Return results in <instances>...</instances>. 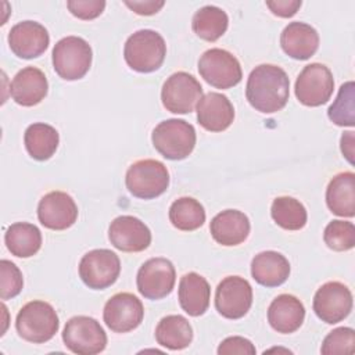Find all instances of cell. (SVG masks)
<instances>
[{
	"label": "cell",
	"mask_w": 355,
	"mask_h": 355,
	"mask_svg": "<svg viewBox=\"0 0 355 355\" xmlns=\"http://www.w3.org/2000/svg\"><path fill=\"white\" fill-rule=\"evenodd\" d=\"M176 282L173 263L162 257L146 261L136 277L139 293L147 300H161L169 295Z\"/></svg>",
	"instance_id": "obj_12"
},
{
	"label": "cell",
	"mask_w": 355,
	"mask_h": 355,
	"mask_svg": "<svg viewBox=\"0 0 355 355\" xmlns=\"http://www.w3.org/2000/svg\"><path fill=\"white\" fill-rule=\"evenodd\" d=\"M65 347L78 355H96L105 349L107 334L101 324L90 316L71 318L62 330Z\"/></svg>",
	"instance_id": "obj_7"
},
{
	"label": "cell",
	"mask_w": 355,
	"mask_h": 355,
	"mask_svg": "<svg viewBox=\"0 0 355 355\" xmlns=\"http://www.w3.org/2000/svg\"><path fill=\"white\" fill-rule=\"evenodd\" d=\"M8 251L18 258L33 257L42 247V233L37 226L28 222H17L8 226L4 234Z\"/></svg>",
	"instance_id": "obj_28"
},
{
	"label": "cell",
	"mask_w": 355,
	"mask_h": 355,
	"mask_svg": "<svg viewBox=\"0 0 355 355\" xmlns=\"http://www.w3.org/2000/svg\"><path fill=\"white\" fill-rule=\"evenodd\" d=\"M304 319V304L291 294L277 295L268 308V322L270 327L282 334H290L298 330Z\"/></svg>",
	"instance_id": "obj_22"
},
{
	"label": "cell",
	"mask_w": 355,
	"mask_h": 355,
	"mask_svg": "<svg viewBox=\"0 0 355 355\" xmlns=\"http://www.w3.org/2000/svg\"><path fill=\"white\" fill-rule=\"evenodd\" d=\"M166 55L164 37L151 29H141L130 35L123 47L126 64L137 72L148 73L157 71Z\"/></svg>",
	"instance_id": "obj_3"
},
{
	"label": "cell",
	"mask_w": 355,
	"mask_h": 355,
	"mask_svg": "<svg viewBox=\"0 0 355 355\" xmlns=\"http://www.w3.org/2000/svg\"><path fill=\"white\" fill-rule=\"evenodd\" d=\"M280 46L288 57L308 60L319 47V35L313 26L305 22H290L280 35Z\"/></svg>",
	"instance_id": "obj_23"
},
{
	"label": "cell",
	"mask_w": 355,
	"mask_h": 355,
	"mask_svg": "<svg viewBox=\"0 0 355 355\" xmlns=\"http://www.w3.org/2000/svg\"><path fill=\"white\" fill-rule=\"evenodd\" d=\"M15 327L19 337L25 341L42 344L55 336L60 320L55 309L49 302L33 300L19 309Z\"/></svg>",
	"instance_id": "obj_2"
},
{
	"label": "cell",
	"mask_w": 355,
	"mask_h": 355,
	"mask_svg": "<svg viewBox=\"0 0 355 355\" xmlns=\"http://www.w3.org/2000/svg\"><path fill=\"white\" fill-rule=\"evenodd\" d=\"M108 239L119 251L140 252L151 244V232L139 218L122 215L111 222Z\"/></svg>",
	"instance_id": "obj_17"
},
{
	"label": "cell",
	"mask_w": 355,
	"mask_h": 355,
	"mask_svg": "<svg viewBox=\"0 0 355 355\" xmlns=\"http://www.w3.org/2000/svg\"><path fill=\"white\" fill-rule=\"evenodd\" d=\"M47 78L36 67L22 68L11 80L10 96L22 107H33L47 96Z\"/></svg>",
	"instance_id": "obj_20"
},
{
	"label": "cell",
	"mask_w": 355,
	"mask_h": 355,
	"mask_svg": "<svg viewBox=\"0 0 355 355\" xmlns=\"http://www.w3.org/2000/svg\"><path fill=\"white\" fill-rule=\"evenodd\" d=\"M341 153L343 155L348 159L349 164H354V132L348 130L344 132V135L341 136Z\"/></svg>",
	"instance_id": "obj_41"
},
{
	"label": "cell",
	"mask_w": 355,
	"mask_h": 355,
	"mask_svg": "<svg viewBox=\"0 0 355 355\" xmlns=\"http://www.w3.org/2000/svg\"><path fill=\"white\" fill-rule=\"evenodd\" d=\"M257 352L254 344L240 336H233L225 338L219 347L218 354L219 355H232V354H241V355H254Z\"/></svg>",
	"instance_id": "obj_38"
},
{
	"label": "cell",
	"mask_w": 355,
	"mask_h": 355,
	"mask_svg": "<svg viewBox=\"0 0 355 355\" xmlns=\"http://www.w3.org/2000/svg\"><path fill=\"white\" fill-rule=\"evenodd\" d=\"M323 240L333 251H348L355 245V226L348 220H331L324 227Z\"/></svg>",
	"instance_id": "obj_34"
},
{
	"label": "cell",
	"mask_w": 355,
	"mask_h": 355,
	"mask_svg": "<svg viewBox=\"0 0 355 355\" xmlns=\"http://www.w3.org/2000/svg\"><path fill=\"white\" fill-rule=\"evenodd\" d=\"M201 97L202 87L200 82L183 71L172 73L161 90L162 105L173 114H190Z\"/></svg>",
	"instance_id": "obj_11"
},
{
	"label": "cell",
	"mask_w": 355,
	"mask_h": 355,
	"mask_svg": "<svg viewBox=\"0 0 355 355\" xmlns=\"http://www.w3.org/2000/svg\"><path fill=\"white\" fill-rule=\"evenodd\" d=\"M229 25L227 14L215 6L201 7L193 17L191 28L193 32L202 40L215 42L226 31Z\"/></svg>",
	"instance_id": "obj_30"
},
{
	"label": "cell",
	"mask_w": 355,
	"mask_h": 355,
	"mask_svg": "<svg viewBox=\"0 0 355 355\" xmlns=\"http://www.w3.org/2000/svg\"><path fill=\"white\" fill-rule=\"evenodd\" d=\"M171 223L183 232H193L205 222V211L200 201L191 197H180L169 207Z\"/></svg>",
	"instance_id": "obj_31"
},
{
	"label": "cell",
	"mask_w": 355,
	"mask_h": 355,
	"mask_svg": "<svg viewBox=\"0 0 355 355\" xmlns=\"http://www.w3.org/2000/svg\"><path fill=\"white\" fill-rule=\"evenodd\" d=\"M266 7L277 17L290 18L297 14L301 7V0H275L266 1Z\"/></svg>",
	"instance_id": "obj_39"
},
{
	"label": "cell",
	"mask_w": 355,
	"mask_h": 355,
	"mask_svg": "<svg viewBox=\"0 0 355 355\" xmlns=\"http://www.w3.org/2000/svg\"><path fill=\"white\" fill-rule=\"evenodd\" d=\"M248 216L237 209H226L214 216L209 225L212 239L222 245L232 247L241 244L250 234Z\"/></svg>",
	"instance_id": "obj_21"
},
{
	"label": "cell",
	"mask_w": 355,
	"mask_h": 355,
	"mask_svg": "<svg viewBox=\"0 0 355 355\" xmlns=\"http://www.w3.org/2000/svg\"><path fill=\"white\" fill-rule=\"evenodd\" d=\"M251 275L261 286L277 287L290 276V263L280 252L262 251L251 261Z\"/></svg>",
	"instance_id": "obj_25"
},
{
	"label": "cell",
	"mask_w": 355,
	"mask_h": 355,
	"mask_svg": "<svg viewBox=\"0 0 355 355\" xmlns=\"http://www.w3.org/2000/svg\"><path fill=\"white\" fill-rule=\"evenodd\" d=\"M355 347V331L351 327H337L331 330L323 340L320 352L331 354H352Z\"/></svg>",
	"instance_id": "obj_35"
},
{
	"label": "cell",
	"mask_w": 355,
	"mask_h": 355,
	"mask_svg": "<svg viewBox=\"0 0 355 355\" xmlns=\"http://www.w3.org/2000/svg\"><path fill=\"white\" fill-rule=\"evenodd\" d=\"M92 47L79 36H67L58 40L53 49V68L65 80L83 78L92 65Z\"/></svg>",
	"instance_id": "obj_5"
},
{
	"label": "cell",
	"mask_w": 355,
	"mask_h": 355,
	"mask_svg": "<svg viewBox=\"0 0 355 355\" xmlns=\"http://www.w3.org/2000/svg\"><path fill=\"white\" fill-rule=\"evenodd\" d=\"M252 305V287L244 277L227 276L216 287L215 308L226 319L243 318Z\"/></svg>",
	"instance_id": "obj_13"
},
{
	"label": "cell",
	"mask_w": 355,
	"mask_h": 355,
	"mask_svg": "<svg viewBox=\"0 0 355 355\" xmlns=\"http://www.w3.org/2000/svg\"><path fill=\"white\" fill-rule=\"evenodd\" d=\"M326 204L338 216L355 215V173L341 172L336 175L326 189Z\"/></svg>",
	"instance_id": "obj_26"
},
{
	"label": "cell",
	"mask_w": 355,
	"mask_h": 355,
	"mask_svg": "<svg viewBox=\"0 0 355 355\" xmlns=\"http://www.w3.org/2000/svg\"><path fill=\"white\" fill-rule=\"evenodd\" d=\"M69 12L79 19H94L105 8L104 0H69L67 1Z\"/></svg>",
	"instance_id": "obj_37"
},
{
	"label": "cell",
	"mask_w": 355,
	"mask_h": 355,
	"mask_svg": "<svg viewBox=\"0 0 355 355\" xmlns=\"http://www.w3.org/2000/svg\"><path fill=\"white\" fill-rule=\"evenodd\" d=\"M155 340L161 347L172 351L183 349L193 341L190 322L182 315H168L155 327Z\"/></svg>",
	"instance_id": "obj_27"
},
{
	"label": "cell",
	"mask_w": 355,
	"mask_h": 355,
	"mask_svg": "<svg viewBox=\"0 0 355 355\" xmlns=\"http://www.w3.org/2000/svg\"><path fill=\"white\" fill-rule=\"evenodd\" d=\"M355 85L352 80L341 85L338 94L333 104L327 110L329 119L337 126H354L355 125Z\"/></svg>",
	"instance_id": "obj_33"
},
{
	"label": "cell",
	"mask_w": 355,
	"mask_h": 355,
	"mask_svg": "<svg viewBox=\"0 0 355 355\" xmlns=\"http://www.w3.org/2000/svg\"><path fill=\"white\" fill-rule=\"evenodd\" d=\"M126 189L137 198L151 200L166 191L169 186V172L157 159H139L126 171Z\"/></svg>",
	"instance_id": "obj_6"
},
{
	"label": "cell",
	"mask_w": 355,
	"mask_h": 355,
	"mask_svg": "<svg viewBox=\"0 0 355 355\" xmlns=\"http://www.w3.org/2000/svg\"><path fill=\"white\" fill-rule=\"evenodd\" d=\"M164 1L159 0H144V1H125V6L129 7L139 15H153L164 7Z\"/></svg>",
	"instance_id": "obj_40"
},
{
	"label": "cell",
	"mask_w": 355,
	"mask_h": 355,
	"mask_svg": "<svg viewBox=\"0 0 355 355\" xmlns=\"http://www.w3.org/2000/svg\"><path fill=\"white\" fill-rule=\"evenodd\" d=\"M290 96V79L284 69L273 64L255 67L247 80L245 97L252 108L273 114L284 108Z\"/></svg>",
	"instance_id": "obj_1"
},
{
	"label": "cell",
	"mask_w": 355,
	"mask_h": 355,
	"mask_svg": "<svg viewBox=\"0 0 355 355\" xmlns=\"http://www.w3.org/2000/svg\"><path fill=\"white\" fill-rule=\"evenodd\" d=\"M24 143L28 154L37 161H46L54 155L60 143V135L51 125L36 122L26 128Z\"/></svg>",
	"instance_id": "obj_29"
},
{
	"label": "cell",
	"mask_w": 355,
	"mask_h": 355,
	"mask_svg": "<svg viewBox=\"0 0 355 355\" xmlns=\"http://www.w3.org/2000/svg\"><path fill=\"white\" fill-rule=\"evenodd\" d=\"M178 298L182 309L190 316H201L209 306L211 287L201 275L189 272L179 282Z\"/></svg>",
	"instance_id": "obj_24"
},
{
	"label": "cell",
	"mask_w": 355,
	"mask_h": 355,
	"mask_svg": "<svg viewBox=\"0 0 355 355\" xmlns=\"http://www.w3.org/2000/svg\"><path fill=\"white\" fill-rule=\"evenodd\" d=\"M295 97L306 107H319L326 104L334 90L331 71L319 62L304 67L295 80Z\"/></svg>",
	"instance_id": "obj_10"
},
{
	"label": "cell",
	"mask_w": 355,
	"mask_h": 355,
	"mask_svg": "<svg viewBox=\"0 0 355 355\" xmlns=\"http://www.w3.org/2000/svg\"><path fill=\"white\" fill-rule=\"evenodd\" d=\"M272 219L286 230H300L306 225L308 214L302 202L293 197H277L270 208Z\"/></svg>",
	"instance_id": "obj_32"
},
{
	"label": "cell",
	"mask_w": 355,
	"mask_h": 355,
	"mask_svg": "<svg viewBox=\"0 0 355 355\" xmlns=\"http://www.w3.org/2000/svg\"><path fill=\"white\" fill-rule=\"evenodd\" d=\"M201 78L216 89H230L240 83L243 71L239 60L223 49H209L198 60Z\"/></svg>",
	"instance_id": "obj_8"
},
{
	"label": "cell",
	"mask_w": 355,
	"mask_h": 355,
	"mask_svg": "<svg viewBox=\"0 0 355 355\" xmlns=\"http://www.w3.org/2000/svg\"><path fill=\"white\" fill-rule=\"evenodd\" d=\"M0 276V298L10 300L17 297L24 287L22 273L18 266L8 259H1Z\"/></svg>",
	"instance_id": "obj_36"
},
{
	"label": "cell",
	"mask_w": 355,
	"mask_h": 355,
	"mask_svg": "<svg viewBox=\"0 0 355 355\" xmlns=\"http://www.w3.org/2000/svg\"><path fill=\"white\" fill-rule=\"evenodd\" d=\"M121 273L119 257L107 248L86 252L79 262V277L93 290H104L112 286Z\"/></svg>",
	"instance_id": "obj_9"
},
{
	"label": "cell",
	"mask_w": 355,
	"mask_h": 355,
	"mask_svg": "<svg viewBox=\"0 0 355 355\" xmlns=\"http://www.w3.org/2000/svg\"><path fill=\"white\" fill-rule=\"evenodd\" d=\"M153 146L166 159L179 161L187 158L196 146V129L183 119H166L159 122L151 135Z\"/></svg>",
	"instance_id": "obj_4"
},
{
	"label": "cell",
	"mask_w": 355,
	"mask_h": 355,
	"mask_svg": "<svg viewBox=\"0 0 355 355\" xmlns=\"http://www.w3.org/2000/svg\"><path fill=\"white\" fill-rule=\"evenodd\" d=\"M234 119V108L230 100L216 92L204 94L197 103V121L209 132L226 130Z\"/></svg>",
	"instance_id": "obj_19"
},
{
	"label": "cell",
	"mask_w": 355,
	"mask_h": 355,
	"mask_svg": "<svg viewBox=\"0 0 355 355\" xmlns=\"http://www.w3.org/2000/svg\"><path fill=\"white\" fill-rule=\"evenodd\" d=\"M39 222L50 230H65L78 219V207L73 198L64 191H50L37 205Z\"/></svg>",
	"instance_id": "obj_16"
},
{
	"label": "cell",
	"mask_w": 355,
	"mask_h": 355,
	"mask_svg": "<svg viewBox=\"0 0 355 355\" xmlns=\"http://www.w3.org/2000/svg\"><path fill=\"white\" fill-rule=\"evenodd\" d=\"M50 43L47 29L36 21H22L8 32V44L11 51L24 60L42 55Z\"/></svg>",
	"instance_id": "obj_18"
},
{
	"label": "cell",
	"mask_w": 355,
	"mask_h": 355,
	"mask_svg": "<svg viewBox=\"0 0 355 355\" xmlns=\"http://www.w3.org/2000/svg\"><path fill=\"white\" fill-rule=\"evenodd\" d=\"M316 316L329 324L344 320L352 311V294L340 282H327L318 288L313 297Z\"/></svg>",
	"instance_id": "obj_14"
},
{
	"label": "cell",
	"mask_w": 355,
	"mask_h": 355,
	"mask_svg": "<svg viewBox=\"0 0 355 355\" xmlns=\"http://www.w3.org/2000/svg\"><path fill=\"white\" fill-rule=\"evenodd\" d=\"M144 306L141 301L130 293H118L104 305L103 319L114 333H128L135 330L143 320Z\"/></svg>",
	"instance_id": "obj_15"
}]
</instances>
